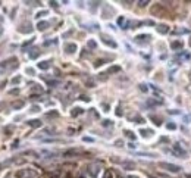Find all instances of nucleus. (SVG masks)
Here are the masks:
<instances>
[{"label": "nucleus", "mask_w": 191, "mask_h": 178, "mask_svg": "<svg viewBox=\"0 0 191 178\" xmlns=\"http://www.w3.org/2000/svg\"><path fill=\"white\" fill-rule=\"evenodd\" d=\"M27 72L31 74V75H34V69H33V68H27Z\"/></svg>", "instance_id": "nucleus-35"}, {"label": "nucleus", "mask_w": 191, "mask_h": 178, "mask_svg": "<svg viewBox=\"0 0 191 178\" xmlns=\"http://www.w3.org/2000/svg\"><path fill=\"white\" fill-rule=\"evenodd\" d=\"M150 118L154 121V124H156V125H160V124H162V119H160V118H157V116H154V115H153V116H150Z\"/></svg>", "instance_id": "nucleus-26"}, {"label": "nucleus", "mask_w": 191, "mask_h": 178, "mask_svg": "<svg viewBox=\"0 0 191 178\" xmlns=\"http://www.w3.org/2000/svg\"><path fill=\"white\" fill-rule=\"evenodd\" d=\"M129 119H131V121H134L135 124H143V122H144V119H143V118H141L140 115H135V116H131Z\"/></svg>", "instance_id": "nucleus-18"}, {"label": "nucleus", "mask_w": 191, "mask_h": 178, "mask_svg": "<svg viewBox=\"0 0 191 178\" xmlns=\"http://www.w3.org/2000/svg\"><path fill=\"white\" fill-rule=\"evenodd\" d=\"M16 178H37V174L33 169H21L16 172Z\"/></svg>", "instance_id": "nucleus-3"}, {"label": "nucleus", "mask_w": 191, "mask_h": 178, "mask_svg": "<svg viewBox=\"0 0 191 178\" xmlns=\"http://www.w3.org/2000/svg\"><path fill=\"white\" fill-rule=\"evenodd\" d=\"M168 128H169V130H175L176 125H175V124H168Z\"/></svg>", "instance_id": "nucleus-34"}, {"label": "nucleus", "mask_w": 191, "mask_h": 178, "mask_svg": "<svg viewBox=\"0 0 191 178\" xmlns=\"http://www.w3.org/2000/svg\"><path fill=\"white\" fill-rule=\"evenodd\" d=\"M65 52L69 53V55L75 53V52H77V44H75V43H68V44H65Z\"/></svg>", "instance_id": "nucleus-8"}, {"label": "nucleus", "mask_w": 191, "mask_h": 178, "mask_svg": "<svg viewBox=\"0 0 191 178\" xmlns=\"http://www.w3.org/2000/svg\"><path fill=\"white\" fill-rule=\"evenodd\" d=\"M24 106V102H15L13 103V109H21Z\"/></svg>", "instance_id": "nucleus-25"}, {"label": "nucleus", "mask_w": 191, "mask_h": 178, "mask_svg": "<svg viewBox=\"0 0 191 178\" xmlns=\"http://www.w3.org/2000/svg\"><path fill=\"white\" fill-rule=\"evenodd\" d=\"M47 116H49V118H50V116H57V112H52V114H47Z\"/></svg>", "instance_id": "nucleus-36"}, {"label": "nucleus", "mask_w": 191, "mask_h": 178, "mask_svg": "<svg viewBox=\"0 0 191 178\" xmlns=\"http://www.w3.org/2000/svg\"><path fill=\"white\" fill-rule=\"evenodd\" d=\"M47 13H49V12H47V10H41V12H38V13H37V18H41V16H46Z\"/></svg>", "instance_id": "nucleus-28"}, {"label": "nucleus", "mask_w": 191, "mask_h": 178, "mask_svg": "<svg viewBox=\"0 0 191 178\" xmlns=\"http://www.w3.org/2000/svg\"><path fill=\"white\" fill-rule=\"evenodd\" d=\"M100 38H102V41H103L104 44H107V46H110V47H113V49H116V47H118V44L113 41V38H112L110 35H107V34H102V35H100Z\"/></svg>", "instance_id": "nucleus-6"}, {"label": "nucleus", "mask_w": 191, "mask_h": 178, "mask_svg": "<svg viewBox=\"0 0 191 178\" xmlns=\"http://www.w3.org/2000/svg\"><path fill=\"white\" fill-rule=\"evenodd\" d=\"M119 71H121V68H119V66H112V68L107 71L109 74H113V72H119Z\"/></svg>", "instance_id": "nucleus-20"}, {"label": "nucleus", "mask_w": 191, "mask_h": 178, "mask_svg": "<svg viewBox=\"0 0 191 178\" xmlns=\"http://www.w3.org/2000/svg\"><path fill=\"white\" fill-rule=\"evenodd\" d=\"M38 110H40V107H38V106H33V107H31V112H34V114H35V112H38Z\"/></svg>", "instance_id": "nucleus-31"}, {"label": "nucleus", "mask_w": 191, "mask_h": 178, "mask_svg": "<svg viewBox=\"0 0 191 178\" xmlns=\"http://www.w3.org/2000/svg\"><path fill=\"white\" fill-rule=\"evenodd\" d=\"M38 56H40V49L38 47H34V49L30 50V57L31 59H37Z\"/></svg>", "instance_id": "nucleus-11"}, {"label": "nucleus", "mask_w": 191, "mask_h": 178, "mask_svg": "<svg viewBox=\"0 0 191 178\" xmlns=\"http://www.w3.org/2000/svg\"><path fill=\"white\" fill-rule=\"evenodd\" d=\"M150 12H152V15H157V16H168V10L162 5H153Z\"/></svg>", "instance_id": "nucleus-2"}, {"label": "nucleus", "mask_w": 191, "mask_h": 178, "mask_svg": "<svg viewBox=\"0 0 191 178\" xmlns=\"http://www.w3.org/2000/svg\"><path fill=\"white\" fill-rule=\"evenodd\" d=\"M160 168L166 169V171H169V172H179L181 171V166L179 165H174V163H166V162H162L159 163Z\"/></svg>", "instance_id": "nucleus-4"}, {"label": "nucleus", "mask_w": 191, "mask_h": 178, "mask_svg": "<svg viewBox=\"0 0 191 178\" xmlns=\"http://www.w3.org/2000/svg\"><path fill=\"white\" fill-rule=\"evenodd\" d=\"M140 134L143 137H152L153 136V130H140Z\"/></svg>", "instance_id": "nucleus-15"}, {"label": "nucleus", "mask_w": 191, "mask_h": 178, "mask_svg": "<svg viewBox=\"0 0 191 178\" xmlns=\"http://www.w3.org/2000/svg\"><path fill=\"white\" fill-rule=\"evenodd\" d=\"M88 47L96 49V41H94V40H90V41H88Z\"/></svg>", "instance_id": "nucleus-29"}, {"label": "nucleus", "mask_w": 191, "mask_h": 178, "mask_svg": "<svg viewBox=\"0 0 191 178\" xmlns=\"http://www.w3.org/2000/svg\"><path fill=\"white\" fill-rule=\"evenodd\" d=\"M81 114H82V109L81 107H75V109H72V112H71V115H72V116H78Z\"/></svg>", "instance_id": "nucleus-19"}, {"label": "nucleus", "mask_w": 191, "mask_h": 178, "mask_svg": "<svg viewBox=\"0 0 191 178\" xmlns=\"http://www.w3.org/2000/svg\"><path fill=\"white\" fill-rule=\"evenodd\" d=\"M175 34H188L190 33V30H187V28H184V30H176V31H174Z\"/></svg>", "instance_id": "nucleus-24"}, {"label": "nucleus", "mask_w": 191, "mask_h": 178, "mask_svg": "<svg viewBox=\"0 0 191 178\" xmlns=\"http://www.w3.org/2000/svg\"><path fill=\"white\" fill-rule=\"evenodd\" d=\"M138 5H140L141 8H144L146 5H149V2H147V0H141V2H138Z\"/></svg>", "instance_id": "nucleus-30"}, {"label": "nucleus", "mask_w": 191, "mask_h": 178, "mask_svg": "<svg viewBox=\"0 0 191 178\" xmlns=\"http://www.w3.org/2000/svg\"><path fill=\"white\" fill-rule=\"evenodd\" d=\"M115 144H116V146H118V147H121V146H122V141H121V140H118V141H116V143H115Z\"/></svg>", "instance_id": "nucleus-37"}, {"label": "nucleus", "mask_w": 191, "mask_h": 178, "mask_svg": "<svg viewBox=\"0 0 191 178\" xmlns=\"http://www.w3.org/2000/svg\"><path fill=\"white\" fill-rule=\"evenodd\" d=\"M110 124H112L110 121H103V125H104V127H107V125H110Z\"/></svg>", "instance_id": "nucleus-38"}, {"label": "nucleus", "mask_w": 191, "mask_h": 178, "mask_svg": "<svg viewBox=\"0 0 191 178\" xmlns=\"http://www.w3.org/2000/svg\"><path fill=\"white\" fill-rule=\"evenodd\" d=\"M49 27H50V24H49L47 21H40L38 24H37V28H38L40 31H46Z\"/></svg>", "instance_id": "nucleus-9"}, {"label": "nucleus", "mask_w": 191, "mask_h": 178, "mask_svg": "<svg viewBox=\"0 0 191 178\" xmlns=\"http://www.w3.org/2000/svg\"><path fill=\"white\" fill-rule=\"evenodd\" d=\"M150 38H152L150 35H138V37H135V41L137 43H143V40H146V41L149 40L150 41Z\"/></svg>", "instance_id": "nucleus-17"}, {"label": "nucleus", "mask_w": 191, "mask_h": 178, "mask_svg": "<svg viewBox=\"0 0 191 178\" xmlns=\"http://www.w3.org/2000/svg\"><path fill=\"white\" fill-rule=\"evenodd\" d=\"M28 124H30V127H33V128L41 127V121H40V119H33V121H30Z\"/></svg>", "instance_id": "nucleus-16"}, {"label": "nucleus", "mask_w": 191, "mask_h": 178, "mask_svg": "<svg viewBox=\"0 0 191 178\" xmlns=\"http://www.w3.org/2000/svg\"><path fill=\"white\" fill-rule=\"evenodd\" d=\"M38 68H40V69H49V68H50V62H49V60L40 62V63H38Z\"/></svg>", "instance_id": "nucleus-14"}, {"label": "nucleus", "mask_w": 191, "mask_h": 178, "mask_svg": "<svg viewBox=\"0 0 191 178\" xmlns=\"http://www.w3.org/2000/svg\"><path fill=\"white\" fill-rule=\"evenodd\" d=\"M100 169H102V163H100V162H91V163L88 165V168H87L88 175H90L91 178H96V177H97L99 172H100Z\"/></svg>", "instance_id": "nucleus-1"}, {"label": "nucleus", "mask_w": 191, "mask_h": 178, "mask_svg": "<svg viewBox=\"0 0 191 178\" xmlns=\"http://www.w3.org/2000/svg\"><path fill=\"white\" fill-rule=\"evenodd\" d=\"M172 153L176 154V156L181 158V159H185V158H187V152H185L184 149H181L179 144H175V146L172 147Z\"/></svg>", "instance_id": "nucleus-5"}, {"label": "nucleus", "mask_w": 191, "mask_h": 178, "mask_svg": "<svg viewBox=\"0 0 191 178\" xmlns=\"http://www.w3.org/2000/svg\"><path fill=\"white\" fill-rule=\"evenodd\" d=\"M19 81H21V77H16V78H13V80H12V82H13V84H16V82H19Z\"/></svg>", "instance_id": "nucleus-33"}, {"label": "nucleus", "mask_w": 191, "mask_h": 178, "mask_svg": "<svg viewBox=\"0 0 191 178\" xmlns=\"http://www.w3.org/2000/svg\"><path fill=\"white\" fill-rule=\"evenodd\" d=\"M103 178H115V174L112 172V171H106L104 172V177Z\"/></svg>", "instance_id": "nucleus-21"}, {"label": "nucleus", "mask_w": 191, "mask_h": 178, "mask_svg": "<svg viewBox=\"0 0 191 178\" xmlns=\"http://www.w3.org/2000/svg\"><path fill=\"white\" fill-rule=\"evenodd\" d=\"M190 46H191V40H190Z\"/></svg>", "instance_id": "nucleus-39"}, {"label": "nucleus", "mask_w": 191, "mask_h": 178, "mask_svg": "<svg viewBox=\"0 0 191 178\" xmlns=\"http://www.w3.org/2000/svg\"><path fill=\"white\" fill-rule=\"evenodd\" d=\"M156 30H157V33H159V34H168V33H169V27H168V25H163V24H162V25H159Z\"/></svg>", "instance_id": "nucleus-10"}, {"label": "nucleus", "mask_w": 191, "mask_h": 178, "mask_svg": "<svg viewBox=\"0 0 191 178\" xmlns=\"http://www.w3.org/2000/svg\"><path fill=\"white\" fill-rule=\"evenodd\" d=\"M182 41H172L171 43V49L172 50H179V49H182Z\"/></svg>", "instance_id": "nucleus-12"}, {"label": "nucleus", "mask_w": 191, "mask_h": 178, "mask_svg": "<svg viewBox=\"0 0 191 178\" xmlns=\"http://www.w3.org/2000/svg\"><path fill=\"white\" fill-rule=\"evenodd\" d=\"M125 136H127L128 139H131V140H135V136H134V132H131V131H125Z\"/></svg>", "instance_id": "nucleus-23"}, {"label": "nucleus", "mask_w": 191, "mask_h": 178, "mask_svg": "<svg viewBox=\"0 0 191 178\" xmlns=\"http://www.w3.org/2000/svg\"><path fill=\"white\" fill-rule=\"evenodd\" d=\"M118 24L121 25V27H124V28H125V25H127V21H125L124 18H119V19H118Z\"/></svg>", "instance_id": "nucleus-22"}, {"label": "nucleus", "mask_w": 191, "mask_h": 178, "mask_svg": "<svg viewBox=\"0 0 191 178\" xmlns=\"http://www.w3.org/2000/svg\"><path fill=\"white\" fill-rule=\"evenodd\" d=\"M140 90H141V91H147V87H146L144 84H141V85H140Z\"/></svg>", "instance_id": "nucleus-32"}, {"label": "nucleus", "mask_w": 191, "mask_h": 178, "mask_svg": "<svg viewBox=\"0 0 191 178\" xmlns=\"http://www.w3.org/2000/svg\"><path fill=\"white\" fill-rule=\"evenodd\" d=\"M18 31H19V33H22V34H28V33H31V31H33V27H31L30 22H24V24H21V25H19Z\"/></svg>", "instance_id": "nucleus-7"}, {"label": "nucleus", "mask_w": 191, "mask_h": 178, "mask_svg": "<svg viewBox=\"0 0 191 178\" xmlns=\"http://www.w3.org/2000/svg\"><path fill=\"white\" fill-rule=\"evenodd\" d=\"M122 166H124L125 169H128V171H131V169H135V163H134V162H128V161L122 162Z\"/></svg>", "instance_id": "nucleus-13"}, {"label": "nucleus", "mask_w": 191, "mask_h": 178, "mask_svg": "<svg viewBox=\"0 0 191 178\" xmlns=\"http://www.w3.org/2000/svg\"><path fill=\"white\" fill-rule=\"evenodd\" d=\"M33 93H43V88H41L40 85H34V90H33Z\"/></svg>", "instance_id": "nucleus-27"}]
</instances>
